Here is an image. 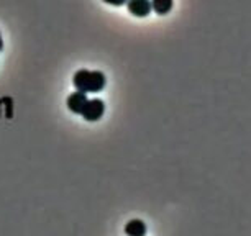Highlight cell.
Instances as JSON below:
<instances>
[{
	"mask_svg": "<svg viewBox=\"0 0 251 236\" xmlns=\"http://www.w3.org/2000/svg\"><path fill=\"white\" fill-rule=\"evenodd\" d=\"M103 112H105L103 100H100V98H89L82 108V112H80V115L87 121H99L102 118Z\"/></svg>",
	"mask_w": 251,
	"mask_h": 236,
	"instance_id": "7a4b0ae2",
	"label": "cell"
},
{
	"mask_svg": "<svg viewBox=\"0 0 251 236\" xmlns=\"http://www.w3.org/2000/svg\"><path fill=\"white\" fill-rule=\"evenodd\" d=\"M73 84L77 92L84 94H96L100 92L107 84L105 74L100 71H87V69H79L74 74Z\"/></svg>",
	"mask_w": 251,
	"mask_h": 236,
	"instance_id": "6da1fadb",
	"label": "cell"
},
{
	"mask_svg": "<svg viewBox=\"0 0 251 236\" xmlns=\"http://www.w3.org/2000/svg\"><path fill=\"white\" fill-rule=\"evenodd\" d=\"M103 2L108 3V5L120 7V5H126V2H128V0H103Z\"/></svg>",
	"mask_w": 251,
	"mask_h": 236,
	"instance_id": "52a82bcc",
	"label": "cell"
},
{
	"mask_svg": "<svg viewBox=\"0 0 251 236\" xmlns=\"http://www.w3.org/2000/svg\"><path fill=\"white\" fill-rule=\"evenodd\" d=\"M125 235L126 236H145L146 235V225L145 221H141L138 218L130 220L125 225Z\"/></svg>",
	"mask_w": 251,
	"mask_h": 236,
	"instance_id": "5b68a950",
	"label": "cell"
},
{
	"mask_svg": "<svg viewBox=\"0 0 251 236\" xmlns=\"http://www.w3.org/2000/svg\"><path fill=\"white\" fill-rule=\"evenodd\" d=\"M87 100H89L87 94H84V92H73L68 97V100H66V105H68V108L73 113H77V115H80V112H82V108H84V105H86Z\"/></svg>",
	"mask_w": 251,
	"mask_h": 236,
	"instance_id": "277c9868",
	"label": "cell"
},
{
	"mask_svg": "<svg viewBox=\"0 0 251 236\" xmlns=\"http://www.w3.org/2000/svg\"><path fill=\"white\" fill-rule=\"evenodd\" d=\"M151 10H154L158 15H168L174 5V0H150Z\"/></svg>",
	"mask_w": 251,
	"mask_h": 236,
	"instance_id": "8992f818",
	"label": "cell"
},
{
	"mask_svg": "<svg viewBox=\"0 0 251 236\" xmlns=\"http://www.w3.org/2000/svg\"><path fill=\"white\" fill-rule=\"evenodd\" d=\"M3 48V40H2V35H0V51Z\"/></svg>",
	"mask_w": 251,
	"mask_h": 236,
	"instance_id": "ba28073f",
	"label": "cell"
},
{
	"mask_svg": "<svg viewBox=\"0 0 251 236\" xmlns=\"http://www.w3.org/2000/svg\"><path fill=\"white\" fill-rule=\"evenodd\" d=\"M126 8L133 17L145 18L151 13V2L150 0H128Z\"/></svg>",
	"mask_w": 251,
	"mask_h": 236,
	"instance_id": "3957f363",
	"label": "cell"
}]
</instances>
